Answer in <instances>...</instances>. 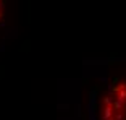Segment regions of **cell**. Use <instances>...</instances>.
<instances>
[{
  "instance_id": "2",
  "label": "cell",
  "mask_w": 126,
  "mask_h": 120,
  "mask_svg": "<svg viewBox=\"0 0 126 120\" xmlns=\"http://www.w3.org/2000/svg\"><path fill=\"white\" fill-rule=\"evenodd\" d=\"M102 104H104V107H111V105H113L111 96H104V98H102Z\"/></svg>"
},
{
  "instance_id": "1",
  "label": "cell",
  "mask_w": 126,
  "mask_h": 120,
  "mask_svg": "<svg viewBox=\"0 0 126 120\" xmlns=\"http://www.w3.org/2000/svg\"><path fill=\"white\" fill-rule=\"evenodd\" d=\"M102 120H111L113 119V109L111 107H102Z\"/></svg>"
},
{
  "instance_id": "6",
  "label": "cell",
  "mask_w": 126,
  "mask_h": 120,
  "mask_svg": "<svg viewBox=\"0 0 126 120\" xmlns=\"http://www.w3.org/2000/svg\"><path fill=\"white\" fill-rule=\"evenodd\" d=\"M123 112H125V115H126V105H125V110H123Z\"/></svg>"
},
{
  "instance_id": "4",
  "label": "cell",
  "mask_w": 126,
  "mask_h": 120,
  "mask_svg": "<svg viewBox=\"0 0 126 120\" xmlns=\"http://www.w3.org/2000/svg\"><path fill=\"white\" fill-rule=\"evenodd\" d=\"M116 94H118V98H116V99H120V101H125V102H126V89L120 91V93H116Z\"/></svg>"
},
{
  "instance_id": "3",
  "label": "cell",
  "mask_w": 126,
  "mask_h": 120,
  "mask_svg": "<svg viewBox=\"0 0 126 120\" xmlns=\"http://www.w3.org/2000/svg\"><path fill=\"white\" fill-rule=\"evenodd\" d=\"M125 112H113V119L111 120H125Z\"/></svg>"
},
{
  "instance_id": "5",
  "label": "cell",
  "mask_w": 126,
  "mask_h": 120,
  "mask_svg": "<svg viewBox=\"0 0 126 120\" xmlns=\"http://www.w3.org/2000/svg\"><path fill=\"white\" fill-rule=\"evenodd\" d=\"M3 18V10H0V20Z\"/></svg>"
}]
</instances>
